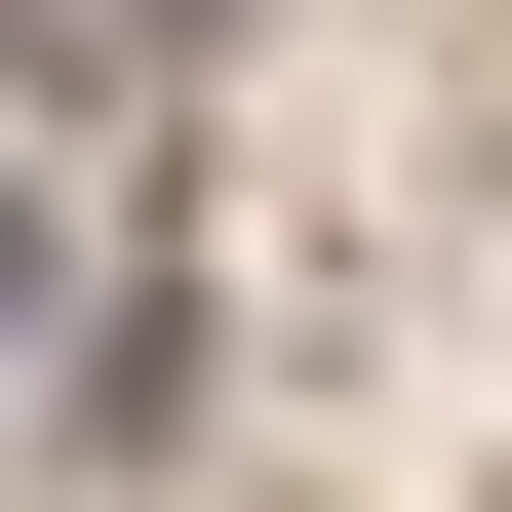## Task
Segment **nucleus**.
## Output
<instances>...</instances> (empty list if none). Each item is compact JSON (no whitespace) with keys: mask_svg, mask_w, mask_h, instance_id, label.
I'll return each mask as SVG.
<instances>
[{"mask_svg":"<svg viewBox=\"0 0 512 512\" xmlns=\"http://www.w3.org/2000/svg\"><path fill=\"white\" fill-rule=\"evenodd\" d=\"M158 40H197V0H40V79H158Z\"/></svg>","mask_w":512,"mask_h":512,"instance_id":"f257e3e1","label":"nucleus"}]
</instances>
